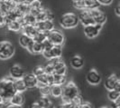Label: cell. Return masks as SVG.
<instances>
[{
    "label": "cell",
    "instance_id": "cell-34",
    "mask_svg": "<svg viewBox=\"0 0 120 108\" xmlns=\"http://www.w3.org/2000/svg\"><path fill=\"white\" fill-rule=\"evenodd\" d=\"M47 78H48V74L44 73L42 75H40L37 76V79H38V82L40 83H42L44 84H48V82H47Z\"/></svg>",
    "mask_w": 120,
    "mask_h": 108
},
{
    "label": "cell",
    "instance_id": "cell-28",
    "mask_svg": "<svg viewBox=\"0 0 120 108\" xmlns=\"http://www.w3.org/2000/svg\"><path fill=\"white\" fill-rule=\"evenodd\" d=\"M65 83H66V75H65L53 74V84L62 85Z\"/></svg>",
    "mask_w": 120,
    "mask_h": 108
},
{
    "label": "cell",
    "instance_id": "cell-30",
    "mask_svg": "<svg viewBox=\"0 0 120 108\" xmlns=\"http://www.w3.org/2000/svg\"><path fill=\"white\" fill-rule=\"evenodd\" d=\"M39 90H40V93L42 96H49L51 95V86L48 84L43 85L42 87L39 88Z\"/></svg>",
    "mask_w": 120,
    "mask_h": 108
},
{
    "label": "cell",
    "instance_id": "cell-35",
    "mask_svg": "<svg viewBox=\"0 0 120 108\" xmlns=\"http://www.w3.org/2000/svg\"><path fill=\"white\" fill-rule=\"evenodd\" d=\"M44 69H45V73L48 75H53L54 74V66L50 64V63H48L44 66Z\"/></svg>",
    "mask_w": 120,
    "mask_h": 108
},
{
    "label": "cell",
    "instance_id": "cell-21",
    "mask_svg": "<svg viewBox=\"0 0 120 108\" xmlns=\"http://www.w3.org/2000/svg\"><path fill=\"white\" fill-rule=\"evenodd\" d=\"M23 31H24V34H25L26 36H28L31 38H34L36 36V35L39 33L38 29L36 28L35 25H25L23 27Z\"/></svg>",
    "mask_w": 120,
    "mask_h": 108
},
{
    "label": "cell",
    "instance_id": "cell-44",
    "mask_svg": "<svg viewBox=\"0 0 120 108\" xmlns=\"http://www.w3.org/2000/svg\"><path fill=\"white\" fill-rule=\"evenodd\" d=\"M115 13H116L118 17H120V3L116 6V8H115Z\"/></svg>",
    "mask_w": 120,
    "mask_h": 108
},
{
    "label": "cell",
    "instance_id": "cell-27",
    "mask_svg": "<svg viewBox=\"0 0 120 108\" xmlns=\"http://www.w3.org/2000/svg\"><path fill=\"white\" fill-rule=\"evenodd\" d=\"M33 40H34L33 38L29 37L28 36H26L25 34H23L19 37V44L21 45V46H23L24 48H27L31 43L33 42Z\"/></svg>",
    "mask_w": 120,
    "mask_h": 108
},
{
    "label": "cell",
    "instance_id": "cell-14",
    "mask_svg": "<svg viewBox=\"0 0 120 108\" xmlns=\"http://www.w3.org/2000/svg\"><path fill=\"white\" fill-rule=\"evenodd\" d=\"M27 50L33 54H42L44 47H43V44L41 42H37L33 40V42L29 45V46L27 47Z\"/></svg>",
    "mask_w": 120,
    "mask_h": 108
},
{
    "label": "cell",
    "instance_id": "cell-53",
    "mask_svg": "<svg viewBox=\"0 0 120 108\" xmlns=\"http://www.w3.org/2000/svg\"><path fill=\"white\" fill-rule=\"evenodd\" d=\"M72 1H77V0H72Z\"/></svg>",
    "mask_w": 120,
    "mask_h": 108
},
{
    "label": "cell",
    "instance_id": "cell-6",
    "mask_svg": "<svg viewBox=\"0 0 120 108\" xmlns=\"http://www.w3.org/2000/svg\"><path fill=\"white\" fill-rule=\"evenodd\" d=\"M47 39L52 45H60L61 46L64 43V36L62 35V33L59 30H53L50 31L47 35Z\"/></svg>",
    "mask_w": 120,
    "mask_h": 108
},
{
    "label": "cell",
    "instance_id": "cell-10",
    "mask_svg": "<svg viewBox=\"0 0 120 108\" xmlns=\"http://www.w3.org/2000/svg\"><path fill=\"white\" fill-rule=\"evenodd\" d=\"M90 11L91 16L94 18L96 24L103 25L106 23V21H107V16H106V14L103 12V11H101L100 9H98V7L90 9Z\"/></svg>",
    "mask_w": 120,
    "mask_h": 108
},
{
    "label": "cell",
    "instance_id": "cell-46",
    "mask_svg": "<svg viewBox=\"0 0 120 108\" xmlns=\"http://www.w3.org/2000/svg\"><path fill=\"white\" fill-rule=\"evenodd\" d=\"M8 102H6V101H3V102L0 103V108H6V106H7V104Z\"/></svg>",
    "mask_w": 120,
    "mask_h": 108
},
{
    "label": "cell",
    "instance_id": "cell-20",
    "mask_svg": "<svg viewBox=\"0 0 120 108\" xmlns=\"http://www.w3.org/2000/svg\"><path fill=\"white\" fill-rule=\"evenodd\" d=\"M117 76L113 74V75H110L109 76L106 78V80H105V87H106V89L108 91H111V90H114L115 88V84L116 83V81H117Z\"/></svg>",
    "mask_w": 120,
    "mask_h": 108
},
{
    "label": "cell",
    "instance_id": "cell-3",
    "mask_svg": "<svg viewBox=\"0 0 120 108\" xmlns=\"http://www.w3.org/2000/svg\"><path fill=\"white\" fill-rule=\"evenodd\" d=\"M79 17L73 13H66L60 19V24L64 28H73L79 24Z\"/></svg>",
    "mask_w": 120,
    "mask_h": 108
},
{
    "label": "cell",
    "instance_id": "cell-2",
    "mask_svg": "<svg viewBox=\"0 0 120 108\" xmlns=\"http://www.w3.org/2000/svg\"><path fill=\"white\" fill-rule=\"evenodd\" d=\"M62 101L64 103H71V100L79 94V88L73 82H68L62 87Z\"/></svg>",
    "mask_w": 120,
    "mask_h": 108
},
{
    "label": "cell",
    "instance_id": "cell-31",
    "mask_svg": "<svg viewBox=\"0 0 120 108\" xmlns=\"http://www.w3.org/2000/svg\"><path fill=\"white\" fill-rule=\"evenodd\" d=\"M39 104L42 105V108L46 107V106H48V105H50L52 103H51V100L49 99L48 96H42L40 99H39Z\"/></svg>",
    "mask_w": 120,
    "mask_h": 108
},
{
    "label": "cell",
    "instance_id": "cell-50",
    "mask_svg": "<svg viewBox=\"0 0 120 108\" xmlns=\"http://www.w3.org/2000/svg\"><path fill=\"white\" fill-rule=\"evenodd\" d=\"M4 1H5V0H0V4H2V3L4 2Z\"/></svg>",
    "mask_w": 120,
    "mask_h": 108
},
{
    "label": "cell",
    "instance_id": "cell-32",
    "mask_svg": "<svg viewBox=\"0 0 120 108\" xmlns=\"http://www.w3.org/2000/svg\"><path fill=\"white\" fill-rule=\"evenodd\" d=\"M84 102V100H83V98H82V96H80L79 94L78 96H76L73 99L71 100V103L73 104H75V105H77V106H80Z\"/></svg>",
    "mask_w": 120,
    "mask_h": 108
},
{
    "label": "cell",
    "instance_id": "cell-1",
    "mask_svg": "<svg viewBox=\"0 0 120 108\" xmlns=\"http://www.w3.org/2000/svg\"><path fill=\"white\" fill-rule=\"evenodd\" d=\"M16 93L15 86V79L13 78H3L0 80V95L4 101L9 102L15 94Z\"/></svg>",
    "mask_w": 120,
    "mask_h": 108
},
{
    "label": "cell",
    "instance_id": "cell-11",
    "mask_svg": "<svg viewBox=\"0 0 120 108\" xmlns=\"http://www.w3.org/2000/svg\"><path fill=\"white\" fill-rule=\"evenodd\" d=\"M36 28L38 29L39 32H43L46 33L48 35V33L50 31L53 30L54 29V25L52 23V21L50 20H44V21H38L35 24Z\"/></svg>",
    "mask_w": 120,
    "mask_h": 108
},
{
    "label": "cell",
    "instance_id": "cell-33",
    "mask_svg": "<svg viewBox=\"0 0 120 108\" xmlns=\"http://www.w3.org/2000/svg\"><path fill=\"white\" fill-rule=\"evenodd\" d=\"M33 73L36 76H38V75H42V74H44V73H45L44 66H35V67L34 68V72H33Z\"/></svg>",
    "mask_w": 120,
    "mask_h": 108
},
{
    "label": "cell",
    "instance_id": "cell-49",
    "mask_svg": "<svg viewBox=\"0 0 120 108\" xmlns=\"http://www.w3.org/2000/svg\"><path fill=\"white\" fill-rule=\"evenodd\" d=\"M3 101H4V99H3V97H2V96H1V95H0V103L3 102Z\"/></svg>",
    "mask_w": 120,
    "mask_h": 108
},
{
    "label": "cell",
    "instance_id": "cell-8",
    "mask_svg": "<svg viewBox=\"0 0 120 108\" xmlns=\"http://www.w3.org/2000/svg\"><path fill=\"white\" fill-rule=\"evenodd\" d=\"M61 54H62V46L60 45H53V46L51 49L44 50L42 52V55L47 59H52L54 57H60Z\"/></svg>",
    "mask_w": 120,
    "mask_h": 108
},
{
    "label": "cell",
    "instance_id": "cell-13",
    "mask_svg": "<svg viewBox=\"0 0 120 108\" xmlns=\"http://www.w3.org/2000/svg\"><path fill=\"white\" fill-rule=\"evenodd\" d=\"M24 83L26 84V86L27 88L29 89H33L37 86V84H38V79H37V76L34 73H30V74H25L24 76Z\"/></svg>",
    "mask_w": 120,
    "mask_h": 108
},
{
    "label": "cell",
    "instance_id": "cell-42",
    "mask_svg": "<svg viewBox=\"0 0 120 108\" xmlns=\"http://www.w3.org/2000/svg\"><path fill=\"white\" fill-rule=\"evenodd\" d=\"M3 25H6V18L4 16L0 15V27L3 26Z\"/></svg>",
    "mask_w": 120,
    "mask_h": 108
},
{
    "label": "cell",
    "instance_id": "cell-15",
    "mask_svg": "<svg viewBox=\"0 0 120 108\" xmlns=\"http://www.w3.org/2000/svg\"><path fill=\"white\" fill-rule=\"evenodd\" d=\"M24 75H25V71L24 68H22L20 66L15 65L12 66L10 68V75L13 79H21L24 78Z\"/></svg>",
    "mask_w": 120,
    "mask_h": 108
},
{
    "label": "cell",
    "instance_id": "cell-19",
    "mask_svg": "<svg viewBox=\"0 0 120 108\" xmlns=\"http://www.w3.org/2000/svg\"><path fill=\"white\" fill-rule=\"evenodd\" d=\"M54 18V15L46 9H42L41 12L36 16V20L38 21H44V20H50L52 21Z\"/></svg>",
    "mask_w": 120,
    "mask_h": 108
},
{
    "label": "cell",
    "instance_id": "cell-17",
    "mask_svg": "<svg viewBox=\"0 0 120 108\" xmlns=\"http://www.w3.org/2000/svg\"><path fill=\"white\" fill-rule=\"evenodd\" d=\"M30 7H31L30 13L33 14L34 16H35V17L43 9L41 0H32L30 2Z\"/></svg>",
    "mask_w": 120,
    "mask_h": 108
},
{
    "label": "cell",
    "instance_id": "cell-16",
    "mask_svg": "<svg viewBox=\"0 0 120 108\" xmlns=\"http://www.w3.org/2000/svg\"><path fill=\"white\" fill-rule=\"evenodd\" d=\"M18 21L21 23L23 27L25 26V25H35L36 22H37L36 17L34 16L33 14H31V13H28V14L23 16Z\"/></svg>",
    "mask_w": 120,
    "mask_h": 108
},
{
    "label": "cell",
    "instance_id": "cell-47",
    "mask_svg": "<svg viewBox=\"0 0 120 108\" xmlns=\"http://www.w3.org/2000/svg\"><path fill=\"white\" fill-rule=\"evenodd\" d=\"M115 103L116 104V105H117V106H120V96H118V98H117V99L115 101Z\"/></svg>",
    "mask_w": 120,
    "mask_h": 108
},
{
    "label": "cell",
    "instance_id": "cell-22",
    "mask_svg": "<svg viewBox=\"0 0 120 108\" xmlns=\"http://www.w3.org/2000/svg\"><path fill=\"white\" fill-rule=\"evenodd\" d=\"M6 27L7 29L12 32H18L21 29H23V26L21 23L18 21V20H14V21H10V22H7L6 23Z\"/></svg>",
    "mask_w": 120,
    "mask_h": 108
},
{
    "label": "cell",
    "instance_id": "cell-18",
    "mask_svg": "<svg viewBox=\"0 0 120 108\" xmlns=\"http://www.w3.org/2000/svg\"><path fill=\"white\" fill-rule=\"evenodd\" d=\"M9 103L12 104H15V105H20V106H22L24 103V94L21 93V92H16V93L11 97V99L9 100Z\"/></svg>",
    "mask_w": 120,
    "mask_h": 108
},
{
    "label": "cell",
    "instance_id": "cell-48",
    "mask_svg": "<svg viewBox=\"0 0 120 108\" xmlns=\"http://www.w3.org/2000/svg\"><path fill=\"white\" fill-rule=\"evenodd\" d=\"M44 108H57V106L52 104H51L50 105H48V106H46V107H44Z\"/></svg>",
    "mask_w": 120,
    "mask_h": 108
},
{
    "label": "cell",
    "instance_id": "cell-7",
    "mask_svg": "<svg viewBox=\"0 0 120 108\" xmlns=\"http://www.w3.org/2000/svg\"><path fill=\"white\" fill-rule=\"evenodd\" d=\"M103 25L93 24L90 25L84 26V34L88 38H95L97 36H98L100 30L102 29Z\"/></svg>",
    "mask_w": 120,
    "mask_h": 108
},
{
    "label": "cell",
    "instance_id": "cell-36",
    "mask_svg": "<svg viewBox=\"0 0 120 108\" xmlns=\"http://www.w3.org/2000/svg\"><path fill=\"white\" fill-rule=\"evenodd\" d=\"M42 44H43V47H44V50H49V49H51V48L53 46V45L52 44V43L49 41L48 39L46 38L43 42H42ZM43 50V51H44Z\"/></svg>",
    "mask_w": 120,
    "mask_h": 108
},
{
    "label": "cell",
    "instance_id": "cell-26",
    "mask_svg": "<svg viewBox=\"0 0 120 108\" xmlns=\"http://www.w3.org/2000/svg\"><path fill=\"white\" fill-rule=\"evenodd\" d=\"M62 86L59 85V84H52L51 86V96H52L53 97H61L62 96Z\"/></svg>",
    "mask_w": 120,
    "mask_h": 108
},
{
    "label": "cell",
    "instance_id": "cell-24",
    "mask_svg": "<svg viewBox=\"0 0 120 108\" xmlns=\"http://www.w3.org/2000/svg\"><path fill=\"white\" fill-rule=\"evenodd\" d=\"M67 72V66L65 63L62 60L59 61L55 66H54V74H58V75H65Z\"/></svg>",
    "mask_w": 120,
    "mask_h": 108
},
{
    "label": "cell",
    "instance_id": "cell-5",
    "mask_svg": "<svg viewBox=\"0 0 120 108\" xmlns=\"http://www.w3.org/2000/svg\"><path fill=\"white\" fill-rule=\"evenodd\" d=\"M73 6L77 9H92L99 6L98 0H77L73 1Z\"/></svg>",
    "mask_w": 120,
    "mask_h": 108
},
{
    "label": "cell",
    "instance_id": "cell-25",
    "mask_svg": "<svg viewBox=\"0 0 120 108\" xmlns=\"http://www.w3.org/2000/svg\"><path fill=\"white\" fill-rule=\"evenodd\" d=\"M15 86L16 92H21V93H24V91H26L28 89L27 86H26V84L24 83L23 78H21V79H15Z\"/></svg>",
    "mask_w": 120,
    "mask_h": 108
},
{
    "label": "cell",
    "instance_id": "cell-39",
    "mask_svg": "<svg viewBox=\"0 0 120 108\" xmlns=\"http://www.w3.org/2000/svg\"><path fill=\"white\" fill-rule=\"evenodd\" d=\"M47 82H48V85L50 86H52L53 84V75H48Z\"/></svg>",
    "mask_w": 120,
    "mask_h": 108
},
{
    "label": "cell",
    "instance_id": "cell-9",
    "mask_svg": "<svg viewBox=\"0 0 120 108\" xmlns=\"http://www.w3.org/2000/svg\"><path fill=\"white\" fill-rule=\"evenodd\" d=\"M79 22L85 26L86 25H90L96 24L94 18L90 14V9H82V10H80V12L79 14Z\"/></svg>",
    "mask_w": 120,
    "mask_h": 108
},
{
    "label": "cell",
    "instance_id": "cell-12",
    "mask_svg": "<svg viewBox=\"0 0 120 108\" xmlns=\"http://www.w3.org/2000/svg\"><path fill=\"white\" fill-rule=\"evenodd\" d=\"M86 80L90 84L96 85L101 82V76L96 69H90L86 75Z\"/></svg>",
    "mask_w": 120,
    "mask_h": 108
},
{
    "label": "cell",
    "instance_id": "cell-51",
    "mask_svg": "<svg viewBox=\"0 0 120 108\" xmlns=\"http://www.w3.org/2000/svg\"><path fill=\"white\" fill-rule=\"evenodd\" d=\"M116 108H120V106H117V107H116Z\"/></svg>",
    "mask_w": 120,
    "mask_h": 108
},
{
    "label": "cell",
    "instance_id": "cell-37",
    "mask_svg": "<svg viewBox=\"0 0 120 108\" xmlns=\"http://www.w3.org/2000/svg\"><path fill=\"white\" fill-rule=\"evenodd\" d=\"M98 2L99 3V5L108 6V5H110L113 2V0H98Z\"/></svg>",
    "mask_w": 120,
    "mask_h": 108
},
{
    "label": "cell",
    "instance_id": "cell-45",
    "mask_svg": "<svg viewBox=\"0 0 120 108\" xmlns=\"http://www.w3.org/2000/svg\"><path fill=\"white\" fill-rule=\"evenodd\" d=\"M6 108H23L22 106H20V105H15V104H7V106Z\"/></svg>",
    "mask_w": 120,
    "mask_h": 108
},
{
    "label": "cell",
    "instance_id": "cell-4",
    "mask_svg": "<svg viewBox=\"0 0 120 108\" xmlns=\"http://www.w3.org/2000/svg\"><path fill=\"white\" fill-rule=\"evenodd\" d=\"M15 54V46L8 41L0 42V59L6 60L11 58Z\"/></svg>",
    "mask_w": 120,
    "mask_h": 108
},
{
    "label": "cell",
    "instance_id": "cell-40",
    "mask_svg": "<svg viewBox=\"0 0 120 108\" xmlns=\"http://www.w3.org/2000/svg\"><path fill=\"white\" fill-rule=\"evenodd\" d=\"M79 108H93V106L91 105V104L89 102H83V104L79 106Z\"/></svg>",
    "mask_w": 120,
    "mask_h": 108
},
{
    "label": "cell",
    "instance_id": "cell-38",
    "mask_svg": "<svg viewBox=\"0 0 120 108\" xmlns=\"http://www.w3.org/2000/svg\"><path fill=\"white\" fill-rule=\"evenodd\" d=\"M28 108H42V105L39 104V102H33L30 105H29Z\"/></svg>",
    "mask_w": 120,
    "mask_h": 108
},
{
    "label": "cell",
    "instance_id": "cell-52",
    "mask_svg": "<svg viewBox=\"0 0 120 108\" xmlns=\"http://www.w3.org/2000/svg\"><path fill=\"white\" fill-rule=\"evenodd\" d=\"M100 108H107V107H100Z\"/></svg>",
    "mask_w": 120,
    "mask_h": 108
},
{
    "label": "cell",
    "instance_id": "cell-41",
    "mask_svg": "<svg viewBox=\"0 0 120 108\" xmlns=\"http://www.w3.org/2000/svg\"><path fill=\"white\" fill-rule=\"evenodd\" d=\"M114 90H116V92H118V93H120V79H117L116 83V84H115Z\"/></svg>",
    "mask_w": 120,
    "mask_h": 108
},
{
    "label": "cell",
    "instance_id": "cell-29",
    "mask_svg": "<svg viewBox=\"0 0 120 108\" xmlns=\"http://www.w3.org/2000/svg\"><path fill=\"white\" fill-rule=\"evenodd\" d=\"M120 96V93L116 92V90H111V91H108V99L111 101V102H115L118 96Z\"/></svg>",
    "mask_w": 120,
    "mask_h": 108
},
{
    "label": "cell",
    "instance_id": "cell-23",
    "mask_svg": "<svg viewBox=\"0 0 120 108\" xmlns=\"http://www.w3.org/2000/svg\"><path fill=\"white\" fill-rule=\"evenodd\" d=\"M71 66L74 69H79L84 66V61L79 55H74L71 59Z\"/></svg>",
    "mask_w": 120,
    "mask_h": 108
},
{
    "label": "cell",
    "instance_id": "cell-43",
    "mask_svg": "<svg viewBox=\"0 0 120 108\" xmlns=\"http://www.w3.org/2000/svg\"><path fill=\"white\" fill-rule=\"evenodd\" d=\"M69 105H70V103H64L63 104H61L60 105H58L57 108H69Z\"/></svg>",
    "mask_w": 120,
    "mask_h": 108
}]
</instances>
